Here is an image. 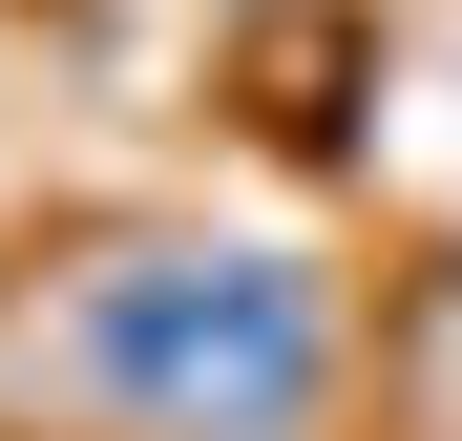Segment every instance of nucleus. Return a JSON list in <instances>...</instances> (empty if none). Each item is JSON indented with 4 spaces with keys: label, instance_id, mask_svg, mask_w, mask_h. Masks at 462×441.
<instances>
[{
    "label": "nucleus",
    "instance_id": "obj_1",
    "mask_svg": "<svg viewBox=\"0 0 462 441\" xmlns=\"http://www.w3.org/2000/svg\"><path fill=\"white\" fill-rule=\"evenodd\" d=\"M42 357L85 400H126L147 441H294V400H316V294L273 253H106V273H63Z\"/></svg>",
    "mask_w": 462,
    "mask_h": 441
}]
</instances>
